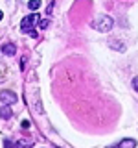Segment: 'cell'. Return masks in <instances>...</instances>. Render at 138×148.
<instances>
[{
  "label": "cell",
  "mask_w": 138,
  "mask_h": 148,
  "mask_svg": "<svg viewBox=\"0 0 138 148\" xmlns=\"http://www.w3.org/2000/svg\"><path fill=\"white\" fill-rule=\"evenodd\" d=\"M92 28L101 32V34H107V32L112 30V18H110L109 15H99L94 22H92Z\"/></svg>",
  "instance_id": "obj_1"
},
{
  "label": "cell",
  "mask_w": 138,
  "mask_h": 148,
  "mask_svg": "<svg viewBox=\"0 0 138 148\" xmlns=\"http://www.w3.org/2000/svg\"><path fill=\"white\" fill-rule=\"evenodd\" d=\"M37 21H39V15L37 13H31V15H26L24 18H22V22H20V30L22 32H30V30H33V26L37 24Z\"/></svg>",
  "instance_id": "obj_2"
},
{
  "label": "cell",
  "mask_w": 138,
  "mask_h": 148,
  "mask_svg": "<svg viewBox=\"0 0 138 148\" xmlns=\"http://www.w3.org/2000/svg\"><path fill=\"white\" fill-rule=\"evenodd\" d=\"M17 100H18L17 92H13V91H9V89L0 91V102H2V104L11 106V104H17Z\"/></svg>",
  "instance_id": "obj_3"
},
{
  "label": "cell",
  "mask_w": 138,
  "mask_h": 148,
  "mask_svg": "<svg viewBox=\"0 0 138 148\" xmlns=\"http://www.w3.org/2000/svg\"><path fill=\"white\" fill-rule=\"evenodd\" d=\"M107 148H136V141L135 139H123L118 145H112V146H107Z\"/></svg>",
  "instance_id": "obj_4"
},
{
  "label": "cell",
  "mask_w": 138,
  "mask_h": 148,
  "mask_svg": "<svg viewBox=\"0 0 138 148\" xmlns=\"http://www.w3.org/2000/svg\"><path fill=\"white\" fill-rule=\"evenodd\" d=\"M0 48H2V54H6V56H15V54H17V45L6 43V45L0 46Z\"/></svg>",
  "instance_id": "obj_5"
},
{
  "label": "cell",
  "mask_w": 138,
  "mask_h": 148,
  "mask_svg": "<svg viewBox=\"0 0 138 148\" xmlns=\"http://www.w3.org/2000/svg\"><path fill=\"white\" fill-rule=\"evenodd\" d=\"M11 108L6 104H2V108H0V119H4V120H7V119H11Z\"/></svg>",
  "instance_id": "obj_6"
},
{
  "label": "cell",
  "mask_w": 138,
  "mask_h": 148,
  "mask_svg": "<svg viewBox=\"0 0 138 148\" xmlns=\"http://www.w3.org/2000/svg\"><path fill=\"white\" fill-rule=\"evenodd\" d=\"M109 46H110L112 50H120V52H125V48H127V46L123 45L122 41H110V43H109Z\"/></svg>",
  "instance_id": "obj_7"
},
{
  "label": "cell",
  "mask_w": 138,
  "mask_h": 148,
  "mask_svg": "<svg viewBox=\"0 0 138 148\" xmlns=\"http://www.w3.org/2000/svg\"><path fill=\"white\" fill-rule=\"evenodd\" d=\"M28 8H30L31 11H37V9L41 8V0H30V2H28Z\"/></svg>",
  "instance_id": "obj_8"
},
{
  "label": "cell",
  "mask_w": 138,
  "mask_h": 148,
  "mask_svg": "<svg viewBox=\"0 0 138 148\" xmlns=\"http://www.w3.org/2000/svg\"><path fill=\"white\" fill-rule=\"evenodd\" d=\"M6 72H7L6 65H4V63H0V82H4V80H6Z\"/></svg>",
  "instance_id": "obj_9"
},
{
  "label": "cell",
  "mask_w": 138,
  "mask_h": 148,
  "mask_svg": "<svg viewBox=\"0 0 138 148\" xmlns=\"http://www.w3.org/2000/svg\"><path fill=\"white\" fill-rule=\"evenodd\" d=\"M48 26H50V21H48V18H43V21L39 22V28H41V30H46Z\"/></svg>",
  "instance_id": "obj_10"
},
{
  "label": "cell",
  "mask_w": 138,
  "mask_h": 148,
  "mask_svg": "<svg viewBox=\"0 0 138 148\" xmlns=\"http://www.w3.org/2000/svg\"><path fill=\"white\" fill-rule=\"evenodd\" d=\"M53 6H55V2L52 0V2L48 4V8H46V15H52V11H53Z\"/></svg>",
  "instance_id": "obj_11"
},
{
  "label": "cell",
  "mask_w": 138,
  "mask_h": 148,
  "mask_svg": "<svg viewBox=\"0 0 138 148\" xmlns=\"http://www.w3.org/2000/svg\"><path fill=\"white\" fill-rule=\"evenodd\" d=\"M133 89L138 91V80H136V76H135V80H133Z\"/></svg>",
  "instance_id": "obj_12"
},
{
  "label": "cell",
  "mask_w": 138,
  "mask_h": 148,
  "mask_svg": "<svg viewBox=\"0 0 138 148\" xmlns=\"http://www.w3.org/2000/svg\"><path fill=\"white\" fill-rule=\"evenodd\" d=\"M22 128H24V130L30 128V122H28V120H24V122H22Z\"/></svg>",
  "instance_id": "obj_13"
},
{
  "label": "cell",
  "mask_w": 138,
  "mask_h": 148,
  "mask_svg": "<svg viewBox=\"0 0 138 148\" xmlns=\"http://www.w3.org/2000/svg\"><path fill=\"white\" fill-rule=\"evenodd\" d=\"M24 65H26V58H22L20 59V69H24Z\"/></svg>",
  "instance_id": "obj_14"
},
{
  "label": "cell",
  "mask_w": 138,
  "mask_h": 148,
  "mask_svg": "<svg viewBox=\"0 0 138 148\" xmlns=\"http://www.w3.org/2000/svg\"><path fill=\"white\" fill-rule=\"evenodd\" d=\"M6 148H11V143L9 141H6Z\"/></svg>",
  "instance_id": "obj_15"
},
{
  "label": "cell",
  "mask_w": 138,
  "mask_h": 148,
  "mask_svg": "<svg viewBox=\"0 0 138 148\" xmlns=\"http://www.w3.org/2000/svg\"><path fill=\"white\" fill-rule=\"evenodd\" d=\"M2 17H4V13H2V11H0V21H2Z\"/></svg>",
  "instance_id": "obj_16"
}]
</instances>
